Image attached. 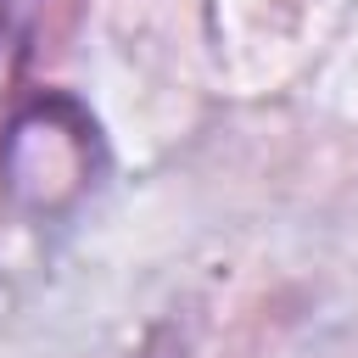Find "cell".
Masks as SVG:
<instances>
[{"label":"cell","instance_id":"obj_1","mask_svg":"<svg viewBox=\"0 0 358 358\" xmlns=\"http://www.w3.org/2000/svg\"><path fill=\"white\" fill-rule=\"evenodd\" d=\"M45 123H50V140H39V123L22 112L11 123L6 162H11V190L17 196H28L39 207H56L90 173V123L67 101H45Z\"/></svg>","mask_w":358,"mask_h":358}]
</instances>
